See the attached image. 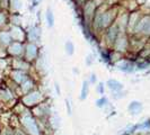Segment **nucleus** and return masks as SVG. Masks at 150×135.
<instances>
[{"label": "nucleus", "instance_id": "obj_1", "mask_svg": "<svg viewBox=\"0 0 150 135\" xmlns=\"http://www.w3.org/2000/svg\"><path fill=\"white\" fill-rule=\"evenodd\" d=\"M31 123H28V121L26 119V122H25V124H26V126H27V128L30 130V132H32V133H34V134H37V128L35 127V125H34V123H33L32 121H30Z\"/></svg>", "mask_w": 150, "mask_h": 135}]
</instances>
